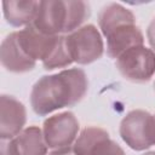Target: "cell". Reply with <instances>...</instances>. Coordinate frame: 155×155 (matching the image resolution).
Wrapping results in <instances>:
<instances>
[{"label": "cell", "instance_id": "17", "mask_svg": "<svg viewBox=\"0 0 155 155\" xmlns=\"http://www.w3.org/2000/svg\"><path fill=\"white\" fill-rule=\"evenodd\" d=\"M147 38H148V41H149V44L151 46V50L155 52V17L151 19V22L148 25Z\"/></svg>", "mask_w": 155, "mask_h": 155}, {"label": "cell", "instance_id": "7", "mask_svg": "<svg viewBox=\"0 0 155 155\" xmlns=\"http://www.w3.org/2000/svg\"><path fill=\"white\" fill-rule=\"evenodd\" d=\"M76 155H126L124 149L114 142L102 127H85L73 144Z\"/></svg>", "mask_w": 155, "mask_h": 155}, {"label": "cell", "instance_id": "21", "mask_svg": "<svg viewBox=\"0 0 155 155\" xmlns=\"http://www.w3.org/2000/svg\"><path fill=\"white\" fill-rule=\"evenodd\" d=\"M154 116H155V115H154Z\"/></svg>", "mask_w": 155, "mask_h": 155}, {"label": "cell", "instance_id": "2", "mask_svg": "<svg viewBox=\"0 0 155 155\" xmlns=\"http://www.w3.org/2000/svg\"><path fill=\"white\" fill-rule=\"evenodd\" d=\"M91 15L90 4L81 0L40 1L38 15L31 23L47 35H68L81 28Z\"/></svg>", "mask_w": 155, "mask_h": 155}, {"label": "cell", "instance_id": "15", "mask_svg": "<svg viewBox=\"0 0 155 155\" xmlns=\"http://www.w3.org/2000/svg\"><path fill=\"white\" fill-rule=\"evenodd\" d=\"M74 63L70 51L67 44V35H59L54 48L51 51L50 56L42 62V65L46 70H53L59 68H67Z\"/></svg>", "mask_w": 155, "mask_h": 155}, {"label": "cell", "instance_id": "9", "mask_svg": "<svg viewBox=\"0 0 155 155\" xmlns=\"http://www.w3.org/2000/svg\"><path fill=\"white\" fill-rule=\"evenodd\" d=\"M22 50L35 62H44L54 48L59 35H47L39 31L33 24L17 31Z\"/></svg>", "mask_w": 155, "mask_h": 155}, {"label": "cell", "instance_id": "6", "mask_svg": "<svg viewBox=\"0 0 155 155\" xmlns=\"http://www.w3.org/2000/svg\"><path fill=\"white\" fill-rule=\"evenodd\" d=\"M80 125L71 111H63L47 117L42 125V133L48 149L71 147L79 136Z\"/></svg>", "mask_w": 155, "mask_h": 155}, {"label": "cell", "instance_id": "10", "mask_svg": "<svg viewBox=\"0 0 155 155\" xmlns=\"http://www.w3.org/2000/svg\"><path fill=\"white\" fill-rule=\"evenodd\" d=\"M0 59L2 67L11 73H28L33 70L36 62L31 59L21 47L17 31L10 33L1 42Z\"/></svg>", "mask_w": 155, "mask_h": 155}, {"label": "cell", "instance_id": "12", "mask_svg": "<svg viewBox=\"0 0 155 155\" xmlns=\"http://www.w3.org/2000/svg\"><path fill=\"white\" fill-rule=\"evenodd\" d=\"M40 1L31 0H10L2 2V12L6 22L12 27L30 25L39 11Z\"/></svg>", "mask_w": 155, "mask_h": 155}, {"label": "cell", "instance_id": "4", "mask_svg": "<svg viewBox=\"0 0 155 155\" xmlns=\"http://www.w3.org/2000/svg\"><path fill=\"white\" fill-rule=\"evenodd\" d=\"M115 65L126 80L143 84L155 74V52L144 45L136 46L119 56Z\"/></svg>", "mask_w": 155, "mask_h": 155}, {"label": "cell", "instance_id": "14", "mask_svg": "<svg viewBox=\"0 0 155 155\" xmlns=\"http://www.w3.org/2000/svg\"><path fill=\"white\" fill-rule=\"evenodd\" d=\"M19 155H47L48 147L45 142L42 130L38 126L24 128L16 138Z\"/></svg>", "mask_w": 155, "mask_h": 155}, {"label": "cell", "instance_id": "8", "mask_svg": "<svg viewBox=\"0 0 155 155\" xmlns=\"http://www.w3.org/2000/svg\"><path fill=\"white\" fill-rule=\"evenodd\" d=\"M27 121L25 107L13 96L0 97V138L13 139L23 130Z\"/></svg>", "mask_w": 155, "mask_h": 155}, {"label": "cell", "instance_id": "1", "mask_svg": "<svg viewBox=\"0 0 155 155\" xmlns=\"http://www.w3.org/2000/svg\"><path fill=\"white\" fill-rule=\"evenodd\" d=\"M88 80L80 68L64 69L57 74L41 76L30 92V105L39 116H46L65 107L79 103L87 93Z\"/></svg>", "mask_w": 155, "mask_h": 155}, {"label": "cell", "instance_id": "16", "mask_svg": "<svg viewBox=\"0 0 155 155\" xmlns=\"http://www.w3.org/2000/svg\"><path fill=\"white\" fill-rule=\"evenodd\" d=\"M0 151H1V155H19L15 138L13 139H1Z\"/></svg>", "mask_w": 155, "mask_h": 155}, {"label": "cell", "instance_id": "11", "mask_svg": "<svg viewBox=\"0 0 155 155\" xmlns=\"http://www.w3.org/2000/svg\"><path fill=\"white\" fill-rule=\"evenodd\" d=\"M107 54L110 58H117L127 50L142 46L144 44V35L136 23L124 24L105 35Z\"/></svg>", "mask_w": 155, "mask_h": 155}, {"label": "cell", "instance_id": "19", "mask_svg": "<svg viewBox=\"0 0 155 155\" xmlns=\"http://www.w3.org/2000/svg\"><path fill=\"white\" fill-rule=\"evenodd\" d=\"M142 155H155V150H153V151H147V153H144V154H142Z\"/></svg>", "mask_w": 155, "mask_h": 155}, {"label": "cell", "instance_id": "20", "mask_svg": "<svg viewBox=\"0 0 155 155\" xmlns=\"http://www.w3.org/2000/svg\"><path fill=\"white\" fill-rule=\"evenodd\" d=\"M154 90H155V82H154Z\"/></svg>", "mask_w": 155, "mask_h": 155}, {"label": "cell", "instance_id": "5", "mask_svg": "<svg viewBox=\"0 0 155 155\" xmlns=\"http://www.w3.org/2000/svg\"><path fill=\"white\" fill-rule=\"evenodd\" d=\"M67 44L74 63L82 65L96 62L104 52L102 35L93 24H85L68 34Z\"/></svg>", "mask_w": 155, "mask_h": 155}, {"label": "cell", "instance_id": "18", "mask_svg": "<svg viewBox=\"0 0 155 155\" xmlns=\"http://www.w3.org/2000/svg\"><path fill=\"white\" fill-rule=\"evenodd\" d=\"M48 155H76L73 147H67V148H61V149H54L52 150Z\"/></svg>", "mask_w": 155, "mask_h": 155}, {"label": "cell", "instance_id": "3", "mask_svg": "<svg viewBox=\"0 0 155 155\" xmlns=\"http://www.w3.org/2000/svg\"><path fill=\"white\" fill-rule=\"evenodd\" d=\"M119 132L131 149L147 150L155 144V116L145 110H132L121 120Z\"/></svg>", "mask_w": 155, "mask_h": 155}, {"label": "cell", "instance_id": "13", "mask_svg": "<svg viewBox=\"0 0 155 155\" xmlns=\"http://www.w3.org/2000/svg\"><path fill=\"white\" fill-rule=\"evenodd\" d=\"M130 23H136L134 15L128 8L117 2L104 5L98 13V25L104 36L113 29Z\"/></svg>", "mask_w": 155, "mask_h": 155}]
</instances>
